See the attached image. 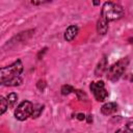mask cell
<instances>
[{
  "mask_svg": "<svg viewBox=\"0 0 133 133\" xmlns=\"http://www.w3.org/2000/svg\"><path fill=\"white\" fill-rule=\"evenodd\" d=\"M126 128L128 129V131H129V132L133 133V122L128 123V124H127V126H126Z\"/></svg>",
  "mask_w": 133,
  "mask_h": 133,
  "instance_id": "15",
  "label": "cell"
},
{
  "mask_svg": "<svg viewBox=\"0 0 133 133\" xmlns=\"http://www.w3.org/2000/svg\"><path fill=\"white\" fill-rule=\"evenodd\" d=\"M85 117H86V116H85V114H83V113H78V114H77V118L80 119V121L84 119Z\"/></svg>",
  "mask_w": 133,
  "mask_h": 133,
  "instance_id": "16",
  "label": "cell"
},
{
  "mask_svg": "<svg viewBox=\"0 0 133 133\" xmlns=\"http://www.w3.org/2000/svg\"><path fill=\"white\" fill-rule=\"evenodd\" d=\"M89 88L92 91V95L96 98V100L99 102H103L108 97V91L106 90L103 81L91 82L89 85Z\"/></svg>",
  "mask_w": 133,
  "mask_h": 133,
  "instance_id": "5",
  "label": "cell"
},
{
  "mask_svg": "<svg viewBox=\"0 0 133 133\" xmlns=\"http://www.w3.org/2000/svg\"><path fill=\"white\" fill-rule=\"evenodd\" d=\"M97 31H98L99 34H102V35L106 34L107 31H108V21L105 18H103L102 16L98 20V23H97Z\"/></svg>",
  "mask_w": 133,
  "mask_h": 133,
  "instance_id": "7",
  "label": "cell"
},
{
  "mask_svg": "<svg viewBox=\"0 0 133 133\" xmlns=\"http://www.w3.org/2000/svg\"><path fill=\"white\" fill-rule=\"evenodd\" d=\"M44 110V105L42 104H33V108H32V114L31 117L32 118H36L41 115V113Z\"/></svg>",
  "mask_w": 133,
  "mask_h": 133,
  "instance_id": "10",
  "label": "cell"
},
{
  "mask_svg": "<svg viewBox=\"0 0 133 133\" xmlns=\"http://www.w3.org/2000/svg\"><path fill=\"white\" fill-rule=\"evenodd\" d=\"M23 72V63L20 59L8 66L0 69V82L7 86H17L22 83L21 74Z\"/></svg>",
  "mask_w": 133,
  "mask_h": 133,
  "instance_id": "1",
  "label": "cell"
},
{
  "mask_svg": "<svg viewBox=\"0 0 133 133\" xmlns=\"http://www.w3.org/2000/svg\"><path fill=\"white\" fill-rule=\"evenodd\" d=\"M78 31H79V29H78V27H77L76 25H71V26H69V27L66 28V30L64 31V39H65L66 42L73 41V39L76 37V35L78 34Z\"/></svg>",
  "mask_w": 133,
  "mask_h": 133,
  "instance_id": "6",
  "label": "cell"
},
{
  "mask_svg": "<svg viewBox=\"0 0 133 133\" xmlns=\"http://www.w3.org/2000/svg\"><path fill=\"white\" fill-rule=\"evenodd\" d=\"M94 4L95 5H98V4H100V2H94Z\"/></svg>",
  "mask_w": 133,
  "mask_h": 133,
  "instance_id": "19",
  "label": "cell"
},
{
  "mask_svg": "<svg viewBox=\"0 0 133 133\" xmlns=\"http://www.w3.org/2000/svg\"><path fill=\"white\" fill-rule=\"evenodd\" d=\"M32 108L33 104L29 101H23L22 103L19 104L15 111V116L19 121H25L32 114Z\"/></svg>",
  "mask_w": 133,
  "mask_h": 133,
  "instance_id": "4",
  "label": "cell"
},
{
  "mask_svg": "<svg viewBox=\"0 0 133 133\" xmlns=\"http://www.w3.org/2000/svg\"><path fill=\"white\" fill-rule=\"evenodd\" d=\"M72 91H74V87H73V86H71V85H69V84L62 85V87H61V94H62L63 96H66V95L71 94Z\"/></svg>",
  "mask_w": 133,
  "mask_h": 133,
  "instance_id": "13",
  "label": "cell"
},
{
  "mask_svg": "<svg viewBox=\"0 0 133 133\" xmlns=\"http://www.w3.org/2000/svg\"><path fill=\"white\" fill-rule=\"evenodd\" d=\"M6 100H7V103H8V107H14L15 104L17 103L18 95L15 94V92H11V94H9V95L6 97Z\"/></svg>",
  "mask_w": 133,
  "mask_h": 133,
  "instance_id": "11",
  "label": "cell"
},
{
  "mask_svg": "<svg viewBox=\"0 0 133 133\" xmlns=\"http://www.w3.org/2000/svg\"><path fill=\"white\" fill-rule=\"evenodd\" d=\"M116 109H117L116 103L109 102V103L104 104V105L101 107V112H102L104 115H110V114H112L113 112H115Z\"/></svg>",
  "mask_w": 133,
  "mask_h": 133,
  "instance_id": "8",
  "label": "cell"
},
{
  "mask_svg": "<svg viewBox=\"0 0 133 133\" xmlns=\"http://www.w3.org/2000/svg\"><path fill=\"white\" fill-rule=\"evenodd\" d=\"M128 65V58H122L116 63L112 64L107 73V78L110 81H116L121 78V76L124 74L126 68Z\"/></svg>",
  "mask_w": 133,
  "mask_h": 133,
  "instance_id": "3",
  "label": "cell"
},
{
  "mask_svg": "<svg viewBox=\"0 0 133 133\" xmlns=\"http://www.w3.org/2000/svg\"><path fill=\"white\" fill-rule=\"evenodd\" d=\"M8 107V103H7V100L4 98V97H0V114H3L5 112V110L7 109Z\"/></svg>",
  "mask_w": 133,
  "mask_h": 133,
  "instance_id": "12",
  "label": "cell"
},
{
  "mask_svg": "<svg viewBox=\"0 0 133 133\" xmlns=\"http://www.w3.org/2000/svg\"><path fill=\"white\" fill-rule=\"evenodd\" d=\"M45 86H46V82H45V80H39V81L37 82V87H38V89L44 90Z\"/></svg>",
  "mask_w": 133,
  "mask_h": 133,
  "instance_id": "14",
  "label": "cell"
},
{
  "mask_svg": "<svg viewBox=\"0 0 133 133\" xmlns=\"http://www.w3.org/2000/svg\"><path fill=\"white\" fill-rule=\"evenodd\" d=\"M92 122V116L91 115H87V123H91Z\"/></svg>",
  "mask_w": 133,
  "mask_h": 133,
  "instance_id": "18",
  "label": "cell"
},
{
  "mask_svg": "<svg viewBox=\"0 0 133 133\" xmlns=\"http://www.w3.org/2000/svg\"><path fill=\"white\" fill-rule=\"evenodd\" d=\"M101 16L105 18L108 22L109 21H115L121 19L124 16V8L114 2H105L102 7V14Z\"/></svg>",
  "mask_w": 133,
  "mask_h": 133,
  "instance_id": "2",
  "label": "cell"
},
{
  "mask_svg": "<svg viewBox=\"0 0 133 133\" xmlns=\"http://www.w3.org/2000/svg\"><path fill=\"white\" fill-rule=\"evenodd\" d=\"M115 133H128V129H127V128H125V129H119V130H117Z\"/></svg>",
  "mask_w": 133,
  "mask_h": 133,
  "instance_id": "17",
  "label": "cell"
},
{
  "mask_svg": "<svg viewBox=\"0 0 133 133\" xmlns=\"http://www.w3.org/2000/svg\"><path fill=\"white\" fill-rule=\"evenodd\" d=\"M106 66H107V60H106V57L104 56L101 60H100V62L98 63V65H97V68H96V75L97 76H100L105 70H106Z\"/></svg>",
  "mask_w": 133,
  "mask_h": 133,
  "instance_id": "9",
  "label": "cell"
}]
</instances>
